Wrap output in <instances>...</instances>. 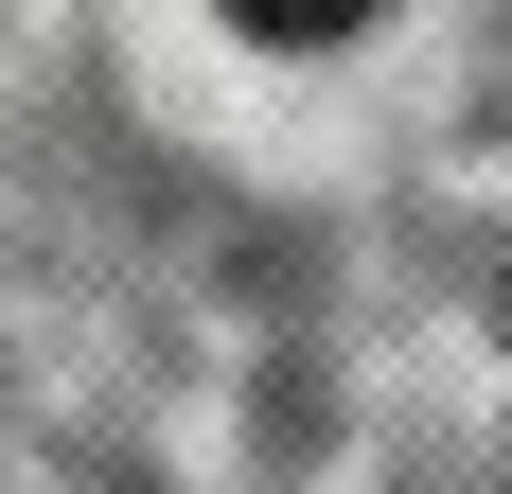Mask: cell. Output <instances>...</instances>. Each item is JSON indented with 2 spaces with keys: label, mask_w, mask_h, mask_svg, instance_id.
I'll use <instances>...</instances> for the list:
<instances>
[{
  "label": "cell",
  "mask_w": 512,
  "mask_h": 494,
  "mask_svg": "<svg viewBox=\"0 0 512 494\" xmlns=\"http://www.w3.org/2000/svg\"><path fill=\"white\" fill-rule=\"evenodd\" d=\"M230 18H248V36H354L371 0H230Z\"/></svg>",
  "instance_id": "1"
}]
</instances>
